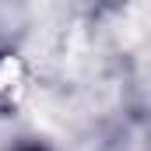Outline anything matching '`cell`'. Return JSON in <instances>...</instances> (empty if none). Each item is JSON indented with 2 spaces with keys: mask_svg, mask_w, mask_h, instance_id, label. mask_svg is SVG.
Masks as SVG:
<instances>
[{
  "mask_svg": "<svg viewBox=\"0 0 151 151\" xmlns=\"http://www.w3.org/2000/svg\"><path fill=\"white\" fill-rule=\"evenodd\" d=\"M28 151H39V148H28Z\"/></svg>",
  "mask_w": 151,
  "mask_h": 151,
  "instance_id": "obj_1",
  "label": "cell"
}]
</instances>
